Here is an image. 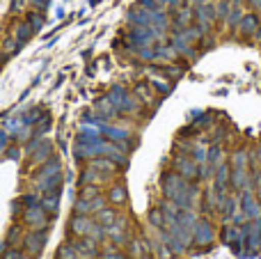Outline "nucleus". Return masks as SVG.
Here are the masks:
<instances>
[{
	"instance_id": "5",
	"label": "nucleus",
	"mask_w": 261,
	"mask_h": 259,
	"mask_svg": "<svg viewBox=\"0 0 261 259\" xmlns=\"http://www.w3.org/2000/svg\"><path fill=\"white\" fill-rule=\"evenodd\" d=\"M23 223H25L30 229H48L50 216H48V211H46L44 206L37 204V206L25 209V214H23Z\"/></svg>"
},
{
	"instance_id": "2",
	"label": "nucleus",
	"mask_w": 261,
	"mask_h": 259,
	"mask_svg": "<svg viewBox=\"0 0 261 259\" xmlns=\"http://www.w3.org/2000/svg\"><path fill=\"white\" fill-rule=\"evenodd\" d=\"M69 229H71L76 237H92L96 243H101L106 239V229L101 227L96 220H92L90 216H78L73 214L71 223H69Z\"/></svg>"
},
{
	"instance_id": "8",
	"label": "nucleus",
	"mask_w": 261,
	"mask_h": 259,
	"mask_svg": "<svg viewBox=\"0 0 261 259\" xmlns=\"http://www.w3.org/2000/svg\"><path fill=\"white\" fill-rule=\"evenodd\" d=\"M174 172H179L184 179L193 182V179L199 177V165L195 163L190 156H176L174 159Z\"/></svg>"
},
{
	"instance_id": "3",
	"label": "nucleus",
	"mask_w": 261,
	"mask_h": 259,
	"mask_svg": "<svg viewBox=\"0 0 261 259\" xmlns=\"http://www.w3.org/2000/svg\"><path fill=\"white\" fill-rule=\"evenodd\" d=\"M186 186H188V179H184L179 172H165L161 179V188L167 200H174L176 195H181Z\"/></svg>"
},
{
	"instance_id": "31",
	"label": "nucleus",
	"mask_w": 261,
	"mask_h": 259,
	"mask_svg": "<svg viewBox=\"0 0 261 259\" xmlns=\"http://www.w3.org/2000/svg\"><path fill=\"white\" fill-rule=\"evenodd\" d=\"M96 195H101V191H99V186H96V184H83V188H81V197H83V200H94Z\"/></svg>"
},
{
	"instance_id": "38",
	"label": "nucleus",
	"mask_w": 261,
	"mask_h": 259,
	"mask_svg": "<svg viewBox=\"0 0 261 259\" xmlns=\"http://www.w3.org/2000/svg\"><path fill=\"white\" fill-rule=\"evenodd\" d=\"M5 241H7L9 246H16V243L21 241V229H18V227H12V229H9V234H7V239H5Z\"/></svg>"
},
{
	"instance_id": "52",
	"label": "nucleus",
	"mask_w": 261,
	"mask_h": 259,
	"mask_svg": "<svg viewBox=\"0 0 261 259\" xmlns=\"http://www.w3.org/2000/svg\"><path fill=\"white\" fill-rule=\"evenodd\" d=\"M254 35H257V39H261V30H257V32H254Z\"/></svg>"
},
{
	"instance_id": "7",
	"label": "nucleus",
	"mask_w": 261,
	"mask_h": 259,
	"mask_svg": "<svg viewBox=\"0 0 261 259\" xmlns=\"http://www.w3.org/2000/svg\"><path fill=\"white\" fill-rule=\"evenodd\" d=\"M229 186L234 191H245V188H252L254 186V177L248 168H231V174H229Z\"/></svg>"
},
{
	"instance_id": "34",
	"label": "nucleus",
	"mask_w": 261,
	"mask_h": 259,
	"mask_svg": "<svg viewBox=\"0 0 261 259\" xmlns=\"http://www.w3.org/2000/svg\"><path fill=\"white\" fill-rule=\"evenodd\" d=\"M176 58V50H174V46H170V48H156V60H167V62H172V60Z\"/></svg>"
},
{
	"instance_id": "42",
	"label": "nucleus",
	"mask_w": 261,
	"mask_h": 259,
	"mask_svg": "<svg viewBox=\"0 0 261 259\" xmlns=\"http://www.w3.org/2000/svg\"><path fill=\"white\" fill-rule=\"evenodd\" d=\"M101 259H124V255L117 250V248H108V250L101 252Z\"/></svg>"
},
{
	"instance_id": "30",
	"label": "nucleus",
	"mask_w": 261,
	"mask_h": 259,
	"mask_svg": "<svg viewBox=\"0 0 261 259\" xmlns=\"http://www.w3.org/2000/svg\"><path fill=\"white\" fill-rule=\"evenodd\" d=\"M73 214H78V216H90V214H92L90 200H83V197H78V200L73 202Z\"/></svg>"
},
{
	"instance_id": "55",
	"label": "nucleus",
	"mask_w": 261,
	"mask_h": 259,
	"mask_svg": "<svg viewBox=\"0 0 261 259\" xmlns=\"http://www.w3.org/2000/svg\"><path fill=\"white\" fill-rule=\"evenodd\" d=\"M234 3H239V0H234Z\"/></svg>"
},
{
	"instance_id": "44",
	"label": "nucleus",
	"mask_w": 261,
	"mask_h": 259,
	"mask_svg": "<svg viewBox=\"0 0 261 259\" xmlns=\"http://www.w3.org/2000/svg\"><path fill=\"white\" fill-rule=\"evenodd\" d=\"M18 46H21V44H18V41H16V39H14V37H12V39H9V41H5V46H3V48L7 50V53H14V50L18 48Z\"/></svg>"
},
{
	"instance_id": "11",
	"label": "nucleus",
	"mask_w": 261,
	"mask_h": 259,
	"mask_svg": "<svg viewBox=\"0 0 261 259\" xmlns=\"http://www.w3.org/2000/svg\"><path fill=\"white\" fill-rule=\"evenodd\" d=\"M229 174H231V165L222 161L216 168V174H213V188L218 193H227V188H229Z\"/></svg>"
},
{
	"instance_id": "50",
	"label": "nucleus",
	"mask_w": 261,
	"mask_h": 259,
	"mask_svg": "<svg viewBox=\"0 0 261 259\" xmlns=\"http://www.w3.org/2000/svg\"><path fill=\"white\" fill-rule=\"evenodd\" d=\"M250 5H252L254 9H259L261 7V0H250Z\"/></svg>"
},
{
	"instance_id": "43",
	"label": "nucleus",
	"mask_w": 261,
	"mask_h": 259,
	"mask_svg": "<svg viewBox=\"0 0 261 259\" xmlns=\"http://www.w3.org/2000/svg\"><path fill=\"white\" fill-rule=\"evenodd\" d=\"M21 202H23V206H25V209H30V206L41 204V200H39V197H35V195H25Z\"/></svg>"
},
{
	"instance_id": "53",
	"label": "nucleus",
	"mask_w": 261,
	"mask_h": 259,
	"mask_svg": "<svg viewBox=\"0 0 261 259\" xmlns=\"http://www.w3.org/2000/svg\"><path fill=\"white\" fill-rule=\"evenodd\" d=\"M21 259H32V257H30V255H23V257H21Z\"/></svg>"
},
{
	"instance_id": "47",
	"label": "nucleus",
	"mask_w": 261,
	"mask_h": 259,
	"mask_svg": "<svg viewBox=\"0 0 261 259\" xmlns=\"http://www.w3.org/2000/svg\"><path fill=\"white\" fill-rule=\"evenodd\" d=\"M250 163H261V147H257L254 154H250Z\"/></svg>"
},
{
	"instance_id": "40",
	"label": "nucleus",
	"mask_w": 261,
	"mask_h": 259,
	"mask_svg": "<svg viewBox=\"0 0 261 259\" xmlns=\"http://www.w3.org/2000/svg\"><path fill=\"white\" fill-rule=\"evenodd\" d=\"M28 23H30V28H32V30H35V32H37V30H39L41 25H44V16L35 12V14H30V21H28Z\"/></svg>"
},
{
	"instance_id": "45",
	"label": "nucleus",
	"mask_w": 261,
	"mask_h": 259,
	"mask_svg": "<svg viewBox=\"0 0 261 259\" xmlns=\"http://www.w3.org/2000/svg\"><path fill=\"white\" fill-rule=\"evenodd\" d=\"M138 94L142 96L144 101H151V90H147V87H144V85H140V87H138Z\"/></svg>"
},
{
	"instance_id": "19",
	"label": "nucleus",
	"mask_w": 261,
	"mask_h": 259,
	"mask_svg": "<svg viewBox=\"0 0 261 259\" xmlns=\"http://www.w3.org/2000/svg\"><path fill=\"white\" fill-rule=\"evenodd\" d=\"M60 191H50V193H44V197H41V206H44L48 214H55L60 206V197H58Z\"/></svg>"
},
{
	"instance_id": "15",
	"label": "nucleus",
	"mask_w": 261,
	"mask_h": 259,
	"mask_svg": "<svg viewBox=\"0 0 261 259\" xmlns=\"http://www.w3.org/2000/svg\"><path fill=\"white\" fill-rule=\"evenodd\" d=\"M218 211H220L222 218L229 223L234 211H236V197L229 195V193H220V206H218Z\"/></svg>"
},
{
	"instance_id": "33",
	"label": "nucleus",
	"mask_w": 261,
	"mask_h": 259,
	"mask_svg": "<svg viewBox=\"0 0 261 259\" xmlns=\"http://www.w3.org/2000/svg\"><path fill=\"white\" fill-rule=\"evenodd\" d=\"M103 133L108 138H113L115 142H122V140H126V136L128 133L126 131H122V128H115V126H103Z\"/></svg>"
},
{
	"instance_id": "13",
	"label": "nucleus",
	"mask_w": 261,
	"mask_h": 259,
	"mask_svg": "<svg viewBox=\"0 0 261 259\" xmlns=\"http://www.w3.org/2000/svg\"><path fill=\"white\" fill-rule=\"evenodd\" d=\"M78 248V259H94L99 255V243L92 237H81V241H73Z\"/></svg>"
},
{
	"instance_id": "26",
	"label": "nucleus",
	"mask_w": 261,
	"mask_h": 259,
	"mask_svg": "<svg viewBox=\"0 0 261 259\" xmlns=\"http://www.w3.org/2000/svg\"><path fill=\"white\" fill-rule=\"evenodd\" d=\"M128 252L133 255V259H140L142 255H147V243L140 241V239H133V241H128Z\"/></svg>"
},
{
	"instance_id": "37",
	"label": "nucleus",
	"mask_w": 261,
	"mask_h": 259,
	"mask_svg": "<svg viewBox=\"0 0 261 259\" xmlns=\"http://www.w3.org/2000/svg\"><path fill=\"white\" fill-rule=\"evenodd\" d=\"M151 85L156 87L158 92H170V81H167V78H156V76H153L151 78Z\"/></svg>"
},
{
	"instance_id": "41",
	"label": "nucleus",
	"mask_w": 261,
	"mask_h": 259,
	"mask_svg": "<svg viewBox=\"0 0 261 259\" xmlns=\"http://www.w3.org/2000/svg\"><path fill=\"white\" fill-rule=\"evenodd\" d=\"M176 21H179V25H188V23L193 21V12H190V9H181Z\"/></svg>"
},
{
	"instance_id": "39",
	"label": "nucleus",
	"mask_w": 261,
	"mask_h": 259,
	"mask_svg": "<svg viewBox=\"0 0 261 259\" xmlns=\"http://www.w3.org/2000/svg\"><path fill=\"white\" fill-rule=\"evenodd\" d=\"M106 200H108V197H101V195H96L94 200H90V204H92V214H96V211L106 209Z\"/></svg>"
},
{
	"instance_id": "35",
	"label": "nucleus",
	"mask_w": 261,
	"mask_h": 259,
	"mask_svg": "<svg viewBox=\"0 0 261 259\" xmlns=\"http://www.w3.org/2000/svg\"><path fill=\"white\" fill-rule=\"evenodd\" d=\"M206 159H208V149H204L202 145L195 147V149H193V161H195V163L202 165V163H206Z\"/></svg>"
},
{
	"instance_id": "49",
	"label": "nucleus",
	"mask_w": 261,
	"mask_h": 259,
	"mask_svg": "<svg viewBox=\"0 0 261 259\" xmlns=\"http://www.w3.org/2000/svg\"><path fill=\"white\" fill-rule=\"evenodd\" d=\"M7 246H9L7 241H3V243H0V255H5V250H7Z\"/></svg>"
},
{
	"instance_id": "27",
	"label": "nucleus",
	"mask_w": 261,
	"mask_h": 259,
	"mask_svg": "<svg viewBox=\"0 0 261 259\" xmlns=\"http://www.w3.org/2000/svg\"><path fill=\"white\" fill-rule=\"evenodd\" d=\"M222 159H225V156H222V149L220 147H211V149H208V159H206V165L211 170H216L218 165L222 163Z\"/></svg>"
},
{
	"instance_id": "29",
	"label": "nucleus",
	"mask_w": 261,
	"mask_h": 259,
	"mask_svg": "<svg viewBox=\"0 0 261 259\" xmlns=\"http://www.w3.org/2000/svg\"><path fill=\"white\" fill-rule=\"evenodd\" d=\"M149 225H153L156 229H165V216H163L161 209L149 211Z\"/></svg>"
},
{
	"instance_id": "51",
	"label": "nucleus",
	"mask_w": 261,
	"mask_h": 259,
	"mask_svg": "<svg viewBox=\"0 0 261 259\" xmlns=\"http://www.w3.org/2000/svg\"><path fill=\"white\" fill-rule=\"evenodd\" d=\"M140 259H151V255H149V252H147V255H142V257H140Z\"/></svg>"
},
{
	"instance_id": "22",
	"label": "nucleus",
	"mask_w": 261,
	"mask_h": 259,
	"mask_svg": "<svg viewBox=\"0 0 261 259\" xmlns=\"http://www.w3.org/2000/svg\"><path fill=\"white\" fill-rule=\"evenodd\" d=\"M96 223L101 225V227H108V225H113L115 220H117V214H115L113 209H108V206H106V209H101V211H96Z\"/></svg>"
},
{
	"instance_id": "25",
	"label": "nucleus",
	"mask_w": 261,
	"mask_h": 259,
	"mask_svg": "<svg viewBox=\"0 0 261 259\" xmlns=\"http://www.w3.org/2000/svg\"><path fill=\"white\" fill-rule=\"evenodd\" d=\"M231 168H248L250 165V154L245 149H239V151H234L231 154Z\"/></svg>"
},
{
	"instance_id": "18",
	"label": "nucleus",
	"mask_w": 261,
	"mask_h": 259,
	"mask_svg": "<svg viewBox=\"0 0 261 259\" xmlns=\"http://www.w3.org/2000/svg\"><path fill=\"white\" fill-rule=\"evenodd\" d=\"M90 168H94V170H99L101 174H113L115 172V161L113 159H108V156H101V159H92V163H90Z\"/></svg>"
},
{
	"instance_id": "17",
	"label": "nucleus",
	"mask_w": 261,
	"mask_h": 259,
	"mask_svg": "<svg viewBox=\"0 0 261 259\" xmlns=\"http://www.w3.org/2000/svg\"><path fill=\"white\" fill-rule=\"evenodd\" d=\"M257 30H259V16H254V14H245L239 23V32H243V35H254Z\"/></svg>"
},
{
	"instance_id": "24",
	"label": "nucleus",
	"mask_w": 261,
	"mask_h": 259,
	"mask_svg": "<svg viewBox=\"0 0 261 259\" xmlns=\"http://www.w3.org/2000/svg\"><path fill=\"white\" fill-rule=\"evenodd\" d=\"M58 259H78L76 243H71V241L62 243V246H60V250H58Z\"/></svg>"
},
{
	"instance_id": "10",
	"label": "nucleus",
	"mask_w": 261,
	"mask_h": 259,
	"mask_svg": "<svg viewBox=\"0 0 261 259\" xmlns=\"http://www.w3.org/2000/svg\"><path fill=\"white\" fill-rule=\"evenodd\" d=\"M241 209L250 216V220H252V218H261V204L257 202V197H254L252 188L241 191Z\"/></svg>"
},
{
	"instance_id": "21",
	"label": "nucleus",
	"mask_w": 261,
	"mask_h": 259,
	"mask_svg": "<svg viewBox=\"0 0 261 259\" xmlns=\"http://www.w3.org/2000/svg\"><path fill=\"white\" fill-rule=\"evenodd\" d=\"M108 200L113 202V204H124V202H126V188H124L122 184H115L108 191Z\"/></svg>"
},
{
	"instance_id": "36",
	"label": "nucleus",
	"mask_w": 261,
	"mask_h": 259,
	"mask_svg": "<svg viewBox=\"0 0 261 259\" xmlns=\"http://www.w3.org/2000/svg\"><path fill=\"white\" fill-rule=\"evenodd\" d=\"M229 9H231V3H229V0H222V3H218V7H216V18H227Z\"/></svg>"
},
{
	"instance_id": "6",
	"label": "nucleus",
	"mask_w": 261,
	"mask_h": 259,
	"mask_svg": "<svg viewBox=\"0 0 261 259\" xmlns=\"http://www.w3.org/2000/svg\"><path fill=\"white\" fill-rule=\"evenodd\" d=\"M44 246H46V229H32L30 234L23 237V250H25V255H30V257L41 255Z\"/></svg>"
},
{
	"instance_id": "1",
	"label": "nucleus",
	"mask_w": 261,
	"mask_h": 259,
	"mask_svg": "<svg viewBox=\"0 0 261 259\" xmlns=\"http://www.w3.org/2000/svg\"><path fill=\"white\" fill-rule=\"evenodd\" d=\"M60 161L50 156L44 165L35 172V186L41 193H50V191H60Z\"/></svg>"
},
{
	"instance_id": "16",
	"label": "nucleus",
	"mask_w": 261,
	"mask_h": 259,
	"mask_svg": "<svg viewBox=\"0 0 261 259\" xmlns=\"http://www.w3.org/2000/svg\"><path fill=\"white\" fill-rule=\"evenodd\" d=\"M197 21H199V25H202L204 30H208V28H211V23L216 21V9H213L211 5H199Z\"/></svg>"
},
{
	"instance_id": "14",
	"label": "nucleus",
	"mask_w": 261,
	"mask_h": 259,
	"mask_svg": "<svg viewBox=\"0 0 261 259\" xmlns=\"http://www.w3.org/2000/svg\"><path fill=\"white\" fill-rule=\"evenodd\" d=\"M158 209L163 211V216H165V229L170 227V225H174L176 220H179V211H181V206L176 204L174 200H163L161 204H158Z\"/></svg>"
},
{
	"instance_id": "20",
	"label": "nucleus",
	"mask_w": 261,
	"mask_h": 259,
	"mask_svg": "<svg viewBox=\"0 0 261 259\" xmlns=\"http://www.w3.org/2000/svg\"><path fill=\"white\" fill-rule=\"evenodd\" d=\"M197 214H195L193 209H181L179 211V225L181 227H186V229H193L195 225H197Z\"/></svg>"
},
{
	"instance_id": "28",
	"label": "nucleus",
	"mask_w": 261,
	"mask_h": 259,
	"mask_svg": "<svg viewBox=\"0 0 261 259\" xmlns=\"http://www.w3.org/2000/svg\"><path fill=\"white\" fill-rule=\"evenodd\" d=\"M106 174H101L99 170H94V168H87V170H83V174H81V182L83 184H96V182H101Z\"/></svg>"
},
{
	"instance_id": "23",
	"label": "nucleus",
	"mask_w": 261,
	"mask_h": 259,
	"mask_svg": "<svg viewBox=\"0 0 261 259\" xmlns=\"http://www.w3.org/2000/svg\"><path fill=\"white\" fill-rule=\"evenodd\" d=\"M32 32H35V30L30 28V23H18V25L14 28V39H16L18 44H23V41L30 39Z\"/></svg>"
},
{
	"instance_id": "12",
	"label": "nucleus",
	"mask_w": 261,
	"mask_h": 259,
	"mask_svg": "<svg viewBox=\"0 0 261 259\" xmlns=\"http://www.w3.org/2000/svg\"><path fill=\"white\" fill-rule=\"evenodd\" d=\"M245 227H248V250L259 252L261 250V218H252Z\"/></svg>"
},
{
	"instance_id": "48",
	"label": "nucleus",
	"mask_w": 261,
	"mask_h": 259,
	"mask_svg": "<svg viewBox=\"0 0 261 259\" xmlns=\"http://www.w3.org/2000/svg\"><path fill=\"white\" fill-rule=\"evenodd\" d=\"M35 5H37V7H41V9H46V5H48V0H35Z\"/></svg>"
},
{
	"instance_id": "4",
	"label": "nucleus",
	"mask_w": 261,
	"mask_h": 259,
	"mask_svg": "<svg viewBox=\"0 0 261 259\" xmlns=\"http://www.w3.org/2000/svg\"><path fill=\"white\" fill-rule=\"evenodd\" d=\"M216 241V229L208 220H197V225L193 227V246L197 248H211Z\"/></svg>"
},
{
	"instance_id": "46",
	"label": "nucleus",
	"mask_w": 261,
	"mask_h": 259,
	"mask_svg": "<svg viewBox=\"0 0 261 259\" xmlns=\"http://www.w3.org/2000/svg\"><path fill=\"white\" fill-rule=\"evenodd\" d=\"M252 177H254V188H257V195L261 197V172H257V170H254Z\"/></svg>"
},
{
	"instance_id": "32",
	"label": "nucleus",
	"mask_w": 261,
	"mask_h": 259,
	"mask_svg": "<svg viewBox=\"0 0 261 259\" xmlns=\"http://www.w3.org/2000/svg\"><path fill=\"white\" fill-rule=\"evenodd\" d=\"M241 18H243V12H241V7H239V5H231L229 14H227V23H229L231 28H236L241 23Z\"/></svg>"
},
{
	"instance_id": "54",
	"label": "nucleus",
	"mask_w": 261,
	"mask_h": 259,
	"mask_svg": "<svg viewBox=\"0 0 261 259\" xmlns=\"http://www.w3.org/2000/svg\"><path fill=\"white\" fill-rule=\"evenodd\" d=\"M259 18H261V7H259Z\"/></svg>"
},
{
	"instance_id": "9",
	"label": "nucleus",
	"mask_w": 261,
	"mask_h": 259,
	"mask_svg": "<svg viewBox=\"0 0 261 259\" xmlns=\"http://www.w3.org/2000/svg\"><path fill=\"white\" fill-rule=\"evenodd\" d=\"M28 154H30V161L35 165H44L46 161L53 156V147H50V142H46V140L32 142V145L28 147Z\"/></svg>"
}]
</instances>
